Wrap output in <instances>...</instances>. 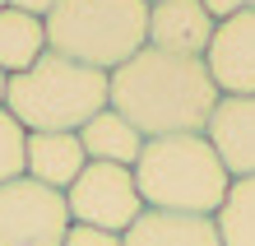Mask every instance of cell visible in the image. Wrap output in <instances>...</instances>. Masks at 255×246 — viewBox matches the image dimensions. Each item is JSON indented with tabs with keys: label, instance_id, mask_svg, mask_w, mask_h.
<instances>
[{
	"label": "cell",
	"instance_id": "6da1fadb",
	"mask_svg": "<svg viewBox=\"0 0 255 246\" xmlns=\"http://www.w3.org/2000/svg\"><path fill=\"white\" fill-rule=\"evenodd\" d=\"M214 107L218 88L209 79L204 60L144 47L112 70V112H121L144 140L204 135Z\"/></svg>",
	"mask_w": 255,
	"mask_h": 246
},
{
	"label": "cell",
	"instance_id": "7a4b0ae2",
	"mask_svg": "<svg viewBox=\"0 0 255 246\" xmlns=\"http://www.w3.org/2000/svg\"><path fill=\"white\" fill-rule=\"evenodd\" d=\"M112 107V74L88 70L65 56H37V65L14 74L5 88V112L19 121L28 135L37 130H70L79 135L98 112Z\"/></svg>",
	"mask_w": 255,
	"mask_h": 246
},
{
	"label": "cell",
	"instance_id": "3957f363",
	"mask_svg": "<svg viewBox=\"0 0 255 246\" xmlns=\"http://www.w3.org/2000/svg\"><path fill=\"white\" fill-rule=\"evenodd\" d=\"M139 186L144 209L158 214H195L214 219L223 209L232 177L209 149L204 135H167V140H144L139 163L130 167Z\"/></svg>",
	"mask_w": 255,
	"mask_h": 246
},
{
	"label": "cell",
	"instance_id": "277c9868",
	"mask_svg": "<svg viewBox=\"0 0 255 246\" xmlns=\"http://www.w3.org/2000/svg\"><path fill=\"white\" fill-rule=\"evenodd\" d=\"M42 23H47V51L102 74H112L148 47L144 0H56V9Z\"/></svg>",
	"mask_w": 255,
	"mask_h": 246
},
{
	"label": "cell",
	"instance_id": "5b68a950",
	"mask_svg": "<svg viewBox=\"0 0 255 246\" xmlns=\"http://www.w3.org/2000/svg\"><path fill=\"white\" fill-rule=\"evenodd\" d=\"M65 209H70V223H84V228H102V233H116L126 237L144 214V200L139 186H134V172L130 167H112V163H88L79 181L65 191Z\"/></svg>",
	"mask_w": 255,
	"mask_h": 246
},
{
	"label": "cell",
	"instance_id": "8992f818",
	"mask_svg": "<svg viewBox=\"0 0 255 246\" xmlns=\"http://www.w3.org/2000/svg\"><path fill=\"white\" fill-rule=\"evenodd\" d=\"M70 233L65 195L37 181H5L0 186V246H61Z\"/></svg>",
	"mask_w": 255,
	"mask_h": 246
},
{
	"label": "cell",
	"instance_id": "52a82bcc",
	"mask_svg": "<svg viewBox=\"0 0 255 246\" xmlns=\"http://www.w3.org/2000/svg\"><path fill=\"white\" fill-rule=\"evenodd\" d=\"M204 70L218 98H251L255 93V14L218 19L214 42L204 51Z\"/></svg>",
	"mask_w": 255,
	"mask_h": 246
},
{
	"label": "cell",
	"instance_id": "ba28073f",
	"mask_svg": "<svg viewBox=\"0 0 255 246\" xmlns=\"http://www.w3.org/2000/svg\"><path fill=\"white\" fill-rule=\"evenodd\" d=\"M214 28L218 19L204 9V0H158V5H148V47L153 51L204 60Z\"/></svg>",
	"mask_w": 255,
	"mask_h": 246
},
{
	"label": "cell",
	"instance_id": "9c48e42d",
	"mask_svg": "<svg viewBox=\"0 0 255 246\" xmlns=\"http://www.w3.org/2000/svg\"><path fill=\"white\" fill-rule=\"evenodd\" d=\"M209 149L228 167L232 181L255 177V93L251 98H218L214 116L204 126Z\"/></svg>",
	"mask_w": 255,
	"mask_h": 246
},
{
	"label": "cell",
	"instance_id": "30bf717a",
	"mask_svg": "<svg viewBox=\"0 0 255 246\" xmlns=\"http://www.w3.org/2000/svg\"><path fill=\"white\" fill-rule=\"evenodd\" d=\"M88 167V153L79 144V135L70 130H37L28 135V149H23V177L37 181V186H51V191H70L79 172Z\"/></svg>",
	"mask_w": 255,
	"mask_h": 246
},
{
	"label": "cell",
	"instance_id": "8fae6325",
	"mask_svg": "<svg viewBox=\"0 0 255 246\" xmlns=\"http://www.w3.org/2000/svg\"><path fill=\"white\" fill-rule=\"evenodd\" d=\"M121 246H223V237H218V223L214 219L144 209L139 223L121 237Z\"/></svg>",
	"mask_w": 255,
	"mask_h": 246
},
{
	"label": "cell",
	"instance_id": "7c38bea8",
	"mask_svg": "<svg viewBox=\"0 0 255 246\" xmlns=\"http://www.w3.org/2000/svg\"><path fill=\"white\" fill-rule=\"evenodd\" d=\"M79 144L88 153V163H112V167H134L144 153V135L130 126L121 112H98L88 126L79 130Z\"/></svg>",
	"mask_w": 255,
	"mask_h": 246
},
{
	"label": "cell",
	"instance_id": "4fadbf2b",
	"mask_svg": "<svg viewBox=\"0 0 255 246\" xmlns=\"http://www.w3.org/2000/svg\"><path fill=\"white\" fill-rule=\"evenodd\" d=\"M37 56H47V23L5 5L0 9V74L14 79L28 65H37Z\"/></svg>",
	"mask_w": 255,
	"mask_h": 246
},
{
	"label": "cell",
	"instance_id": "5bb4252c",
	"mask_svg": "<svg viewBox=\"0 0 255 246\" xmlns=\"http://www.w3.org/2000/svg\"><path fill=\"white\" fill-rule=\"evenodd\" d=\"M214 223H218L223 246H255V177H242L228 186Z\"/></svg>",
	"mask_w": 255,
	"mask_h": 246
},
{
	"label": "cell",
	"instance_id": "9a60e30c",
	"mask_svg": "<svg viewBox=\"0 0 255 246\" xmlns=\"http://www.w3.org/2000/svg\"><path fill=\"white\" fill-rule=\"evenodd\" d=\"M23 149H28V130L0 107V186L23 177Z\"/></svg>",
	"mask_w": 255,
	"mask_h": 246
},
{
	"label": "cell",
	"instance_id": "2e32d148",
	"mask_svg": "<svg viewBox=\"0 0 255 246\" xmlns=\"http://www.w3.org/2000/svg\"><path fill=\"white\" fill-rule=\"evenodd\" d=\"M61 246H121L116 233H102V228H84V223H70V233Z\"/></svg>",
	"mask_w": 255,
	"mask_h": 246
},
{
	"label": "cell",
	"instance_id": "e0dca14e",
	"mask_svg": "<svg viewBox=\"0 0 255 246\" xmlns=\"http://www.w3.org/2000/svg\"><path fill=\"white\" fill-rule=\"evenodd\" d=\"M214 19H232V14H255V0H204Z\"/></svg>",
	"mask_w": 255,
	"mask_h": 246
},
{
	"label": "cell",
	"instance_id": "ac0fdd59",
	"mask_svg": "<svg viewBox=\"0 0 255 246\" xmlns=\"http://www.w3.org/2000/svg\"><path fill=\"white\" fill-rule=\"evenodd\" d=\"M9 9H23V14H33V19H47V14L56 9V0H9Z\"/></svg>",
	"mask_w": 255,
	"mask_h": 246
},
{
	"label": "cell",
	"instance_id": "d6986e66",
	"mask_svg": "<svg viewBox=\"0 0 255 246\" xmlns=\"http://www.w3.org/2000/svg\"><path fill=\"white\" fill-rule=\"evenodd\" d=\"M5 88H9V79H5V74H0V107H5Z\"/></svg>",
	"mask_w": 255,
	"mask_h": 246
},
{
	"label": "cell",
	"instance_id": "ffe728a7",
	"mask_svg": "<svg viewBox=\"0 0 255 246\" xmlns=\"http://www.w3.org/2000/svg\"><path fill=\"white\" fill-rule=\"evenodd\" d=\"M5 5H9V0H0V9H5Z\"/></svg>",
	"mask_w": 255,
	"mask_h": 246
},
{
	"label": "cell",
	"instance_id": "44dd1931",
	"mask_svg": "<svg viewBox=\"0 0 255 246\" xmlns=\"http://www.w3.org/2000/svg\"><path fill=\"white\" fill-rule=\"evenodd\" d=\"M144 5H158V0H144Z\"/></svg>",
	"mask_w": 255,
	"mask_h": 246
}]
</instances>
